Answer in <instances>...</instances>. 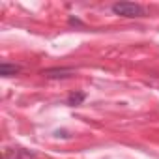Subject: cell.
I'll use <instances>...</instances> for the list:
<instances>
[{"instance_id": "6da1fadb", "label": "cell", "mask_w": 159, "mask_h": 159, "mask_svg": "<svg viewBox=\"0 0 159 159\" xmlns=\"http://www.w3.org/2000/svg\"><path fill=\"white\" fill-rule=\"evenodd\" d=\"M112 13L120 15V17H127V19H135V17H144V8L140 4H133V2H118L112 4Z\"/></svg>"}, {"instance_id": "277c9868", "label": "cell", "mask_w": 159, "mask_h": 159, "mask_svg": "<svg viewBox=\"0 0 159 159\" xmlns=\"http://www.w3.org/2000/svg\"><path fill=\"white\" fill-rule=\"evenodd\" d=\"M84 99H86V94H84V92H77V94H71V96L67 98V105L77 107V105H81Z\"/></svg>"}, {"instance_id": "7a4b0ae2", "label": "cell", "mask_w": 159, "mask_h": 159, "mask_svg": "<svg viewBox=\"0 0 159 159\" xmlns=\"http://www.w3.org/2000/svg\"><path fill=\"white\" fill-rule=\"evenodd\" d=\"M43 75L47 77V79H67V77H71L73 75V69H66V67H56V69H47V71H43Z\"/></svg>"}, {"instance_id": "3957f363", "label": "cell", "mask_w": 159, "mask_h": 159, "mask_svg": "<svg viewBox=\"0 0 159 159\" xmlns=\"http://www.w3.org/2000/svg\"><path fill=\"white\" fill-rule=\"evenodd\" d=\"M19 71H21V66L10 64V62H2V64H0V75H2V77H13Z\"/></svg>"}]
</instances>
